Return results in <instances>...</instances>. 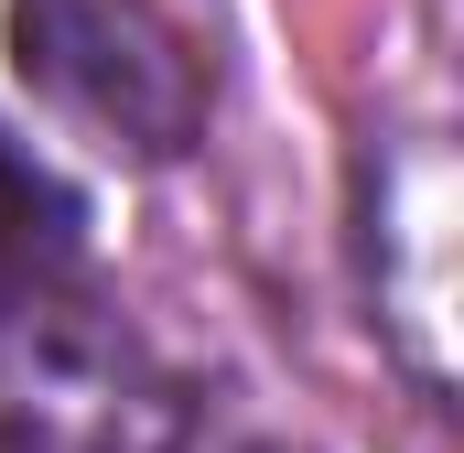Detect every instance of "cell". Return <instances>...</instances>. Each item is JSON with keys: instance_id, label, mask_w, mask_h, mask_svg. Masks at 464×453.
I'll return each instance as SVG.
<instances>
[{"instance_id": "6da1fadb", "label": "cell", "mask_w": 464, "mask_h": 453, "mask_svg": "<svg viewBox=\"0 0 464 453\" xmlns=\"http://www.w3.org/2000/svg\"><path fill=\"white\" fill-rule=\"evenodd\" d=\"M184 378L65 270H0V453H173Z\"/></svg>"}, {"instance_id": "7a4b0ae2", "label": "cell", "mask_w": 464, "mask_h": 453, "mask_svg": "<svg viewBox=\"0 0 464 453\" xmlns=\"http://www.w3.org/2000/svg\"><path fill=\"white\" fill-rule=\"evenodd\" d=\"M11 43L22 76L130 162H173L206 140V54L151 0H22Z\"/></svg>"}, {"instance_id": "3957f363", "label": "cell", "mask_w": 464, "mask_h": 453, "mask_svg": "<svg viewBox=\"0 0 464 453\" xmlns=\"http://www.w3.org/2000/svg\"><path fill=\"white\" fill-rule=\"evenodd\" d=\"M76 184H54L11 130H0V270H76Z\"/></svg>"}, {"instance_id": "277c9868", "label": "cell", "mask_w": 464, "mask_h": 453, "mask_svg": "<svg viewBox=\"0 0 464 453\" xmlns=\"http://www.w3.org/2000/svg\"><path fill=\"white\" fill-rule=\"evenodd\" d=\"M248 453H281V443H248Z\"/></svg>"}]
</instances>
